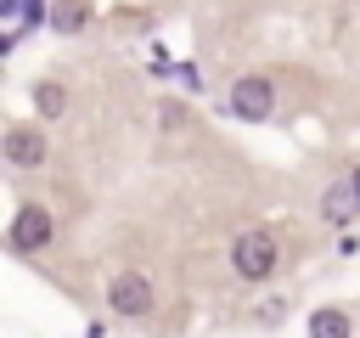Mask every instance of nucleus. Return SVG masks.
<instances>
[{"mask_svg": "<svg viewBox=\"0 0 360 338\" xmlns=\"http://www.w3.org/2000/svg\"><path fill=\"white\" fill-rule=\"evenodd\" d=\"M231 265H236V276L264 282V276L281 265V242H276L270 231H242V237H236V248H231Z\"/></svg>", "mask_w": 360, "mask_h": 338, "instance_id": "obj_1", "label": "nucleus"}, {"mask_svg": "<svg viewBox=\"0 0 360 338\" xmlns=\"http://www.w3.org/2000/svg\"><path fill=\"white\" fill-rule=\"evenodd\" d=\"M231 113L248 118V124H264L276 113V84L270 79H236L231 84Z\"/></svg>", "mask_w": 360, "mask_h": 338, "instance_id": "obj_2", "label": "nucleus"}, {"mask_svg": "<svg viewBox=\"0 0 360 338\" xmlns=\"http://www.w3.org/2000/svg\"><path fill=\"white\" fill-rule=\"evenodd\" d=\"M107 304H112L118 315H146V310H152V282H146L141 270H118V276L107 282Z\"/></svg>", "mask_w": 360, "mask_h": 338, "instance_id": "obj_3", "label": "nucleus"}, {"mask_svg": "<svg viewBox=\"0 0 360 338\" xmlns=\"http://www.w3.org/2000/svg\"><path fill=\"white\" fill-rule=\"evenodd\" d=\"M51 237H56V220H51L39 203H28V208L11 220V248H17V254H39Z\"/></svg>", "mask_w": 360, "mask_h": 338, "instance_id": "obj_4", "label": "nucleus"}, {"mask_svg": "<svg viewBox=\"0 0 360 338\" xmlns=\"http://www.w3.org/2000/svg\"><path fill=\"white\" fill-rule=\"evenodd\" d=\"M45 152H51V146H45L39 130H11V135H6V163H11V169H39Z\"/></svg>", "mask_w": 360, "mask_h": 338, "instance_id": "obj_5", "label": "nucleus"}, {"mask_svg": "<svg viewBox=\"0 0 360 338\" xmlns=\"http://www.w3.org/2000/svg\"><path fill=\"white\" fill-rule=\"evenodd\" d=\"M354 214H360V192H354V180L326 186V197H321V220H326V225H349Z\"/></svg>", "mask_w": 360, "mask_h": 338, "instance_id": "obj_6", "label": "nucleus"}, {"mask_svg": "<svg viewBox=\"0 0 360 338\" xmlns=\"http://www.w3.org/2000/svg\"><path fill=\"white\" fill-rule=\"evenodd\" d=\"M84 17H90L84 0H56V6H51V28H56V34H79Z\"/></svg>", "mask_w": 360, "mask_h": 338, "instance_id": "obj_7", "label": "nucleus"}, {"mask_svg": "<svg viewBox=\"0 0 360 338\" xmlns=\"http://www.w3.org/2000/svg\"><path fill=\"white\" fill-rule=\"evenodd\" d=\"M34 107H39V118H56V113L68 107V90H62L56 79H39V84H34Z\"/></svg>", "mask_w": 360, "mask_h": 338, "instance_id": "obj_8", "label": "nucleus"}, {"mask_svg": "<svg viewBox=\"0 0 360 338\" xmlns=\"http://www.w3.org/2000/svg\"><path fill=\"white\" fill-rule=\"evenodd\" d=\"M309 338H349V310H315Z\"/></svg>", "mask_w": 360, "mask_h": 338, "instance_id": "obj_9", "label": "nucleus"}, {"mask_svg": "<svg viewBox=\"0 0 360 338\" xmlns=\"http://www.w3.org/2000/svg\"><path fill=\"white\" fill-rule=\"evenodd\" d=\"M349 180H354V192H360V169H354V175H349Z\"/></svg>", "mask_w": 360, "mask_h": 338, "instance_id": "obj_10", "label": "nucleus"}]
</instances>
